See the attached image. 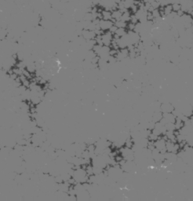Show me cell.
<instances>
[{
	"mask_svg": "<svg viewBox=\"0 0 193 201\" xmlns=\"http://www.w3.org/2000/svg\"><path fill=\"white\" fill-rule=\"evenodd\" d=\"M172 12H173L172 4H168V5H167V6H163V13L166 14V15L170 14Z\"/></svg>",
	"mask_w": 193,
	"mask_h": 201,
	"instance_id": "1",
	"label": "cell"
},
{
	"mask_svg": "<svg viewBox=\"0 0 193 201\" xmlns=\"http://www.w3.org/2000/svg\"><path fill=\"white\" fill-rule=\"evenodd\" d=\"M172 6H173V11L176 12V13H177L178 11L181 9V5L177 3V2H176V3H173Z\"/></svg>",
	"mask_w": 193,
	"mask_h": 201,
	"instance_id": "2",
	"label": "cell"
}]
</instances>
